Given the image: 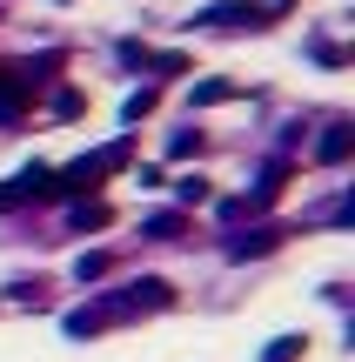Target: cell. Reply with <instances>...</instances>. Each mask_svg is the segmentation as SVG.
<instances>
[{"label": "cell", "instance_id": "1", "mask_svg": "<svg viewBox=\"0 0 355 362\" xmlns=\"http://www.w3.org/2000/svg\"><path fill=\"white\" fill-rule=\"evenodd\" d=\"M114 168H128V141H114V148H101V155H88V161H74L67 175H54V194H88L101 175H114Z\"/></svg>", "mask_w": 355, "mask_h": 362}, {"label": "cell", "instance_id": "2", "mask_svg": "<svg viewBox=\"0 0 355 362\" xmlns=\"http://www.w3.org/2000/svg\"><path fill=\"white\" fill-rule=\"evenodd\" d=\"M201 21H208V27H268L275 13H268V7H255V0H248V7L235 0V7H208Z\"/></svg>", "mask_w": 355, "mask_h": 362}, {"label": "cell", "instance_id": "3", "mask_svg": "<svg viewBox=\"0 0 355 362\" xmlns=\"http://www.w3.org/2000/svg\"><path fill=\"white\" fill-rule=\"evenodd\" d=\"M349 148H355V128H349V121H335V128L322 134V161H342Z\"/></svg>", "mask_w": 355, "mask_h": 362}, {"label": "cell", "instance_id": "4", "mask_svg": "<svg viewBox=\"0 0 355 362\" xmlns=\"http://www.w3.org/2000/svg\"><path fill=\"white\" fill-rule=\"evenodd\" d=\"M282 242V228H255V235H241V242H228V255H262V248H275Z\"/></svg>", "mask_w": 355, "mask_h": 362}, {"label": "cell", "instance_id": "5", "mask_svg": "<svg viewBox=\"0 0 355 362\" xmlns=\"http://www.w3.org/2000/svg\"><path fill=\"white\" fill-rule=\"evenodd\" d=\"M148 235H155V242H174V235H181V215H155V221H148Z\"/></svg>", "mask_w": 355, "mask_h": 362}, {"label": "cell", "instance_id": "6", "mask_svg": "<svg viewBox=\"0 0 355 362\" xmlns=\"http://www.w3.org/2000/svg\"><path fill=\"white\" fill-rule=\"evenodd\" d=\"M295 356H302V336H282V342H275V349H268L262 362H295Z\"/></svg>", "mask_w": 355, "mask_h": 362}, {"label": "cell", "instance_id": "7", "mask_svg": "<svg viewBox=\"0 0 355 362\" xmlns=\"http://www.w3.org/2000/svg\"><path fill=\"white\" fill-rule=\"evenodd\" d=\"M228 94H235V88H228V81H201V88H195V101L208 107V101H228Z\"/></svg>", "mask_w": 355, "mask_h": 362}, {"label": "cell", "instance_id": "8", "mask_svg": "<svg viewBox=\"0 0 355 362\" xmlns=\"http://www.w3.org/2000/svg\"><path fill=\"white\" fill-rule=\"evenodd\" d=\"M74 275H80V282H94V275H107V255H80V262H74Z\"/></svg>", "mask_w": 355, "mask_h": 362}]
</instances>
